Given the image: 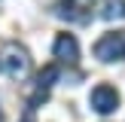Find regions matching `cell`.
Listing matches in <instances>:
<instances>
[{"mask_svg":"<svg viewBox=\"0 0 125 122\" xmlns=\"http://www.w3.org/2000/svg\"><path fill=\"white\" fill-rule=\"evenodd\" d=\"M58 76H61L58 64H46V67H43L40 73H37V79H34V95L28 98V104H31V107H40V104L46 101L49 89H52V85L58 82Z\"/></svg>","mask_w":125,"mask_h":122,"instance_id":"obj_4","label":"cell"},{"mask_svg":"<svg viewBox=\"0 0 125 122\" xmlns=\"http://www.w3.org/2000/svg\"><path fill=\"white\" fill-rule=\"evenodd\" d=\"M101 15L107 18V21H113V18H125V0H104Z\"/></svg>","mask_w":125,"mask_h":122,"instance_id":"obj_7","label":"cell"},{"mask_svg":"<svg viewBox=\"0 0 125 122\" xmlns=\"http://www.w3.org/2000/svg\"><path fill=\"white\" fill-rule=\"evenodd\" d=\"M95 58L110 64V61H122L125 58V30H110L95 43Z\"/></svg>","mask_w":125,"mask_h":122,"instance_id":"obj_2","label":"cell"},{"mask_svg":"<svg viewBox=\"0 0 125 122\" xmlns=\"http://www.w3.org/2000/svg\"><path fill=\"white\" fill-rule=\"evenodd\" d=\"M89 104H92V110H95V113L110 116V113H116V107H119V92H116L113 85L101 82V85H95V89H92Z\"/></svg>","mask_w":125,"mask_h":122,"instance_id":"obj_3","label":"cell"},{"mask_svg":"<svg viewBox=\"0 0 125 122\" xmlns=\"http://www.w3.org/2000/svg\"><path fill=\"white\" fill-rule=\"evenodd\" d=\"M0 67H3V73L9 79H24L31 70V55L24 46H18L15 40H9L3 46V52H0Z\"/></svg>","mask_w":125,"mask_h":122,"instance_id":"obj_1","label":"cell"},{"mask_svg":"<svg viewBox=\"0 0 125 122\" xmlns=\"http://www.w3.org/2000/svg\"><path fill=\"white\" fill-rule=\"evenodd\" d=\"M92 3H95V0H61V9L58 12L67 15V18H73V21H85Z\"/></svg>","mask_w":125,"mask_h":122,"instance_id":"obj_6","label":"cell"},{"mask_svg":"<svg viewBox=\"0 0 125 122\" xmlns=\"http://www.w3.org/2000/svg\"><path fill=\"white\" fill-rule=\"evenodd\" d=\"M52 55L61 61V64H76L79 61V43L73 34H58L52 43Z\"/></svg>","mask_w":125,"mask_h":122,"instance_id":"obj_5","label":"cell"},{"mask_svg":"<svg viewBox=\"0 0 125 122\" xmlns=\"http://www.w3.org/2000/svg\"><path fill=\"white\" fill-rule=\"evenodd\" d=\"M0 122H3V110H0Z\"/></svg>","mask_w":125,"mask_h":122,"instance_id":"obj_8","label":"cell"},{"mask_svg":"<svg viewBox=\"0 0 125 122\" xmlns=\"http://www.w3.org/2000/svg\"><path fill=\"white\" fill-rule=\"evenodd\" d=\"M24 122H31V119H24Z\"/></svg>","mask_w":125,"mask_h":122,"instance_id":"obj_9","label":"cell"}]
</instances>
